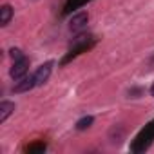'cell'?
I'll list each match as a JSON object with an SVG mask.
<instances>
[{
    "label": "cell",
    "mask_w": 154,
    "mask_h": 154,
    "mask_svg": "<svg viewBox=\"0 0 154 154\" xmlns=\"http://www.w3.org/2000/svg\"><path fill=\"white\" fill-rule=\"evenodd\" d=\"M27 71H29V58L24 56L22 60L13 62V67H11L9 74H11V78H13L15 82H18V80H22L24 76L27 74Z\"/></svg>",
    "instance_id": "2"
},
{
    "label": "cell",
    "mask_w": 154,
    "mask_h": 154,
    "mask_svg": "<svg viewBox=\"0 0 154 154\" xmlns=\"http://www.w3.org/2000/svg\"><path fill=\"white\" fill-rule=\"evenodd\" d=\"M87 22H89L87 11L76 13V15H72V18L69 20V31H72V33H82V31L87 27Z\"/></svg>",
    "instance_id": "1"
},
{
    "label": "cell",
    "mask_w": 154,
    "mask_h": 154,
    "mask_svg": "<svg viewBox=\"0 0 154 154\" xmlns=\"http://www.w3.org/2000/svg\"><path fill=\"white\" fill-rule=\"evenodd\" d=\"M85 2V0H69V4H67V8H65V11H71L72 8H76V6H82Z\"/></svg>",
    "instance_id": "10"
},
{
    "label": "cell",
    "mask_w": 154,
    "mask_h": 154,
    "mask_svg": "<svg viewBox=\"0 0 154 154\" xmlns=\"http://www.w3.org/2000/svg\"><path fill=\"white\" fill-rule=\"evenodd\" d=\"M93 123H94L93 116H84V118H80L78 122H76V131H87Z\"/></svg>",
    "instance_id": "7"
},
{
    "label": "cell",
    "mask_w": 154,
    "mask_h": 154,
    "mask_svg": "<svg viewBox=\"0 0 154 154\" xmlns=\"http://www.w3.org/2000/svg\"><path fill=\"white\" fill-rule=\"evenodd\" d=\"M51 71H53V62H45V63H42L36 71H35V84H36V87L38 85H44L47 80H49V76H51Z\"/></svg>",
    "instance_id": "3"
},
{
    "label": "cell",
    "mask_w": 154,
    "mask_h": 154,
    "mask_svg": "<svg viewBox=\"0 0 154 154\" xmlns=\"http://www.w3.org/2000/svg\"><path fill=\"white\" fill-rule=\"evenodd\" d=\"M150 94H152V98H154V84H152V87H150Z\"/></svg>",
    "instance_id": "11"
},
{
    "label": "cell",
    "mask_w": 154,
    "mask_h": 154,
    "mask_svg": "<svg viewBox=\"0 0 154 154\" xmlns=\"http://www.w3.org/2000/svg\"><path fill=\"white\" fill-rule=\"evenodd\" d=\"M44 150H45V143H36L27 147V152H44Z\"/></svg>",
    "instance_id": "9"
},
{
    "label": "cell",
    "mask_w": 154,
    "mask_h": 154,
    "mask_svg": "<svg viewBox=\"0 0 154 154\" xmlns=\"http://www.w3.org/2000/svg\"><path fill=\"white\" fill-rule=\"evenodd\" d=\"M9 56L13 58V62H18V60H22V58H24V53H22L20 49L13 47V49H9Z\"/></svg>",
    "instance_id": "8"
},
{
    "label": "cell",
    "mask_w": 154,
    "mask_h": 154,
    "mask_svg": "<svg viewBox=\"0 0 154 154\" xmlns=\"http://www.w3.org/2000/svg\"><path fill=\"white\" fill-rule=\"evenodd\" d=\"M15 112V103L13 102H8L4 100L2 103H0V123H4L11 114Z\"/></svg>",
    "instance_id": "5"
},
{
    "label": "cell",
    "mask_w": 154,
    "mask_h": 154,
    "mask_svg": "<svg viewBox=\"0 0 154 154\" xmlns=\"http://www.w3.org/2000/svg\"><path fill=\"white\" fill-rule=\"evenodd\" d=\"M13 18V8L9 4H4L2 8H0V26L6 27Z\"/></svg>",
    "instance_id": "6"
},
{
    "label": "cell",
    "mask_w": 154,
    "mask_h": 154,
    "mask_svg": "<svg viewBox=\"0 0 154 154\" xmlns=\"http://www.w3.org/2000/svg\"><path fill=\"white\" fill-rule=\"evenodd\" d=\"M33 87H36V84H35V76H24V78L20 80V82H17V85L13 87V93H17V94H20V93H27V91H31Z\"/></svg>",
    "instance_id": "4"
}]
</instances>
